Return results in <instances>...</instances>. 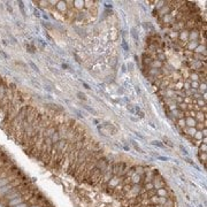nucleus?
<instances>
[{
    "label": "nucleus",
    "instance_id": "7ed1b4c3",
    "mask_svg": "<svg viewBox=\"0 0 207 207\" xmlns=\"http://www.w3.org/2000/svg\"><path fill=\"white\" fill-rule=\"evenodd\" d=\"M157 194H158V197H167V190L163 188H160L157 191Z\"/></svg>",
    "mask_w": 207,
    "mask_h": 207
},
{
    "label": "nucleus",
    "instance_id": "f03ea898",
    "mask_svg": "<svg viewBox=\"0 0 207 207\" xmlns=\"http://www.w3.org/2000/svg\"><path fill=\"white\" fill-rule=\"evenodd\" d=\"M185 124H188L190 128H193V127H196V124H197V121L193 119V117H188V119H186V121H185Z\"/></svg>",
    "mask_w": 207,
    "mask_h": 207
},
{
    "label": "nucleus",
    "instance_id": "1a4fd4ad",
    "mask_svg": "<svg viewBox=\"0 0 207 207\" xmlns=\"http://www.w3.org/2000/svg\"><path fill=\"white\" fill-rule=\"evenodd\" d=\"M30 207H39L38 205H32V206H30Z\"/></svg>",
    "mask_w": 207,
    "mask_h": 207
},
{
    "label": "nucleus",
    "instance_id": "20e7f679",
    "mask_svg": "<svg viewBox=\"0 0 207 207\" xmlns=\"http://www.w3.org/2000/svg\"><path fill=\"white\" fill-rule=\"evenodd\" d=\"M197 46H198L197 40H192V42H190V44H189V48H190V50H196Z\"/></svg>",
    "mask_w": 207,
    "mask_h": 207
},
{
    "label": "nucleus",
    "instance_id": "6e6552de",
    "mask_svg": "<svg viewBox=\"0 0 207 207\" xmlns=\"http://www.w3.org/2000/svg\"><path fill=\"white\" fill-rule=\"evenodd\" d=\"M4 93H5V89H4V86H0V99L4 97Z\"/></svg>",
    "mask_w": 207,
    "mask_h": 207
},
{
    "label": "nucleus",
    "instance_id": "39448f33",
    "mask_svg": "<svg viewBox=\"0 0 207 207\" xmlns=\"http://www.w3.org/2000/svg\"><path fill=\"white\" fill-rule=\"evenodd\" d=\"M189 38H190V39L196 40V39L198 38V32H197V31H191V32H190V35H189Z\"/></svg>",
    "mask_w": 207,
    "mask_h": 207
},
{
    "label": "nucleus",
    "instance_id": "423d86ee",
    "mask_svg": "<svg viewBox=\"0 0 207 207\" xmlns=\"http://www.w3.org/2000/svg\"><path fill=\"white\" fill-rule=\"evenodd\" d=\"M56 7H58L59 9H61V11H65V9H66V5H65L63 3H59V5H56Z\"/></svg>",
    "mask_w": 207,
    "mask_h": 207
},
{
    "label": "nucleus",
    "instance_id": "0eeeda50",
    "mask_svg": "<svg viewBox=\"0 0 207 207\" xmlns=\"http://www.w3.org/2000/svg\"><path fill=\"white\" fill-rule=\"evenodd\" d=\"M15 207H29V206H28V202L23 201V202H21V204H19V205H16Z\"/></svg>",
    "mask_w": 207,
    "mask_h": 207
},
{
    "label": "nucleus",
    "instance_id": "9d476101",
    "mask_svg": "<svg viewBox=\"0 0 207 207\" xmlns=\"http://www.w3.org/2000/svg\"><path fill=\"white\" fill-rule=\"evenodd\" d=\"M0 180H1V179H0Z\"/></svg>",
    "mask_w": 207,
    "mask_h": 207
},
{
    "label": "nucleus",
    "instance_id": "f257e3e1",
    "mask_svg": "<svg viewBox=\"0 0 207 207\" xmlns=\"http://www.w3.org/2000/svg\"><path fill=\"white\" fill-rule=\"evenodd\" d=\"M23 201H24V198H23L22 196H19V197H16V198L9 200V201H8V206H9V207H15L16 205H19V204H21V202H23Z\"/></svg>",
    "mask_w": 207,
    "mask_h": 207
}]
</instances>
